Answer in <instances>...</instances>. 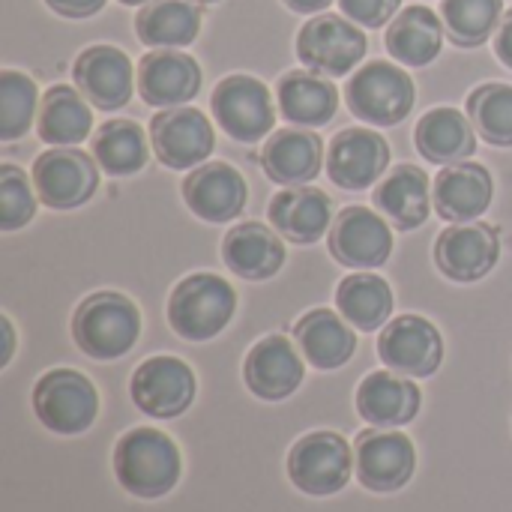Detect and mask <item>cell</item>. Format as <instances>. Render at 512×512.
Here are the masks:
<instances>
[{
  "instance_id": "obj_19",
  "label": "cell",
  "mask_w": 512,
  "mask_h": 512,
  "mask_svg": "<svg viewBox=\"0 0 512 512\" xmlns=\"http://www.w3.org/2000/svg\"><path fill=\"white\" fill-rule=\"evenodd\" d=\"M183 198L189 210L204 222H231L246 207V183L240 171L225 162L195 168L183 180Z\"/></svg>"
},
{
  "instance_id": "obj_43",
  "label": "cell",
  "mask_w": 512,
  "mask_h": 512,
  "mask_svg": "<svg viewBox=\"0 0 512 512\" xmlns=\"http://www.w3.org/2000/svg\"><path fill=\"white\" fill-rule=\"evenodd\" d=\"M285 3H288L294 12H309V15H312V12H321L324 6H330L333 0H285Z\"/></svg>"
},
{
  "instance_id": "obj_6",
  "label": "cell",
  "mask_w": 512,
  "mask_h": 512,
  "mask_svg": "<svg viewBox=\"0 0 512 512\" xmlns=\"http://www.w3.org/2000/svg\"><path fill=\"white\" fill-rule=\"evenodd\" d=\"M348 105L372 126H396L414 108V81L393 63H366L348 81Z\"/></svg>"
},
{
  "instance_id": "obj_15",
  "label": "cell",
  "mask_w": 512,
  "mask_h": 512,
  "mask_svg": "<svg viewBox=\"0 0 512 512\" xmlns=\"http://www.w3.org/2000/svg\"><path fill=\"white\" fill-rule=\"evenodd\" d=\"M330 252L339 264L354 270L381 267L393 252V234L387 222L369 207H348L333 222Z\"/></svg>"
},
{
  "instance_id": "obj_41",
  "label": "cell",
  "mask_w": 512,
  "mask_h": 512,
  "mask_svg": "<svg viewBox=\"0 0 512 512\" xmlns=\"http://www.w3.org/2000/svg\"><path fill=\"white\" fill-rule=\"evenodd\" d=\"M495 54L501 57L504 66H510L512 69V9L501 18L498 36H495Z\"/></svg>"
},
{
  "instance_id": "obj_29",
  "label": "cell",
  "mask_w": 512,
  "mask_h": 512,
  "mask_svg": "<svg viewBox=\"0 0 512 512\" xmlns=\"http://www.w3.org/2000/svg\"><path fill=\"white\" fill-rule=\"evenodd\" d=\"M378 210L402 231H414L429 219V177L414 165H399L375 192Z\"/></svg>"
},
{
  "instance_id": "obj_11",
  "label": "cell",
  "mask_w": 512,
  "mask_h": 512,
  "mask_svg": "<svg viewBox=\"0 0 512 512\" xmlns=\"http://www.w3.org/2000/svg\"><path fill=\"white\" fill-rule=\"evenodd\" d=\"M150 141L162 165L186 171L210 156L213 126L198 108H165L150 120Z\"/></svg>"
},
{
  "instance_id": "obj_5",
  "label": "cell",
  "mask_w": 512,
  "mask_h": 512,
  "mask_svg": "<svg viewBox=\"0 0 512 512\" xmlns=\"http://www.w3.org/2000/svg\"><path fill=\"white\" fill-rule=\"evenodd\" d=\"M351 471H354L351 447L336 432H312L300 438L288 456L291 483L315 498L342 492L351 480Z\"/></svg>"
},
{
  "instance_id": "obj_37",
  "label": "cell",
  "mask_w": 512,
  "mask_h": 512,
  "mask_svg": "<svg viewBox=\"0 0 512 512\" xmlns=\"http://www.w3.org/2000/svg\"><path fill=\"white\" fill-rule=\"evenodd\" d=\"M36 114V84L12 69L0 72V138H21Z\"/></svg>"
},
{
  "instance_id": "obj_35",
  "label": "cell",
  "mask_w": 512,
  "mask_h": 512,
  "mask_svg": "<svg viewBox=\"0 0 512 512\" xmlns=\"http://www.w3.org/2000/svg\"><path fill=\"white\" fill-rule=\"evenodd\" d=\"M501 0H444L441 18L450 39L462 48L483 45L501 27Z\"/></svg>"
},
{
  "instance_id": "obj_2",
  "label": "cell",
  "mask_w": 512,
  "mask_h": 512,
  "mask_svg": "<svg viewBox=\"0 0 512 512\" xmlns=\"http://www.w3.org/2000/svg\"><path fill=\"white\" fill-rule=\"evenodd\" d=\"M138 333L141 315L135 303L117 291L90 294L72 318L75 345L93 360H117L129 354L138 342Z\"/></svg>"
},
{
  "instance_id": "obj_9",
  "label": "cell",
  "mask_w": 512,
  "mask_h": 512,
  "mask_svg": "<svg viewBox=\"0 0 512 512\" xmlns=\"http://www.w3.org/2000/svg\"><path fill=\"white\" fill-rule=\"evenodd\" d=\"M33 186L36 195L54 210L81 207L99 186L96 162L72 147L45 150L33 165Z\"/></svg>"
},
{
  "instance_id": "obj_8",
  "label": "cell",
  "mask_w": 512,
  "mask_h": 512,
  "mask_svg": "<svg viewBox=\"0 0 512 512\" xmlns=\"http://www.w3.org/2000/svg\"><path fill=\"white\" fill-rule=\"evenodd\" d=\"M210 105H213L216 123L243 144L261 141L273 129V120H276L270 90L252 75L222 78L213 90Z\"/></svg>"
},
{
  "instance_id": "obj_38",
  "label": "cell",
  "mask_w": 512,
  "mask_h": 512,
  "mask_svg": "<svg viewBox=\"0 0 512 512\" xmlns=\"http://www.w3.org/2000/svg\"><path fill=\"white\" fill-rule=\"evenodd\" d=\"M36 198L27 177L15 165H0V228L15 231L33 219Z\"/></svg>"
},
{
  "instance_id": "obj_14",
  "label": "cell",
  "mask_w": 512,
  "mask_h": 512,
  "mask_svg": "<svg viewBox=\"0 0 512 512\" xmlns=\"http://www.w3.org/2000/svg\"><path fill=\"white\" fill-rule=\"evenodd\" d=\"M501 255L498 231L486 222H456L438 237L435 264L453 282L483 279Z\"/></svg>"
},
{
  "instance_id": "obj_32",
  "label": "cell",
  "mask_w": 512,
  "mask_h": 512,
  "mask_svg": "<svg viewBox=\"0 0 512 512\" xmlns=\"http://www.w3.org/2000/svg\"><path fill=\"white\" fill-rule=\"evenodd\" d=\"M93 114L84 102V93L57 84L45 93L42 111H39V138L54 147H72L81 144L90 135Z\"/></svg>"
},
{
  "instance_id": "obj_28",
  "label": "cell",
  "mask_w": 512,
  "mask_h": 512,
  "mask_svg": "<svg viewBox=\"0 0 512 512\" xmlns=\"http://www.w3.org/2000/svg\"><path fill=\"white\" fill-rule=\"evenodd\" d=\"M417 150L438 165H456L477 150L474 126L456 108H435L429 111L414 132Z\"/></svg>"
},
{
  "instance_id": "obj_10",
  "label": "cell",
  "mask_w": 512,
  "mask_h": 512,
  "mask_svg": "<svg viewBox=\"0 0 512 512\" xmlns=\"http://www.w3.org/2000/svg\"><path fill=\"white\" fill-rule=\"evenodd\" d=\"M378 354L387 369L405 378H429L444 360V342L432 321L420 315H405L384 327L378 339Z\"/></svg>"
},
{
  "instance_id": "obj_4",
  "label": "cell",
  "mask_w": 512,
  "mask_h": 512,
  "mask_svg": "<svg viewBox=\"0 0 512 512\" xmlns=\"http://www.w3.org/2000/svg\"><path fill=\"white\" fill-rule=\"evenodd\" d=\"M33 411L48 432L81 435L99 414V396L81 372L51 369L33 387Z\"/></svg>"
},
{
  "instance_id": "obj_34",
  "label": "cell",
  "mask_w": 512,
  "mask_h": 512,
  "mask_svg": "<svg viewBox=\"0 0 512 512\" xmlns=\"http://www.w3.org/2000/svg\"><path fill=\"white\" fill-rule=\"evenodd\" d=\"M93 150H96L99 168L114 177L141 171L150 156L144 129L132 120H108L105 126H99Z\"/></svg>"
},
{
  "instance_id": "obj_7",
  "label": "cell",
  "mask_w": 512,
  "mask_h": 512,
  "mask_svg": "<svg viewBox=\"0 0 512 512\" xmlns=\"http://www.w3.org/2000/svg\"><path fill=\"white\" fill-rule=\"evenodd\" d=\"M366 54L363 30L342 15H315L297 36V57L324 78L348 75Z\"/></svg>"
},
{
  "instance_id": "obj_25",
  "label": "cell",
  "mask_w": 512,
  "mask_h": 512,
  "mask_svg": "<svg viewBox=\"0 0 512 512\" xmlns=\"http://www.w3.org/2000/svg\"><path fill=\"white\" fill-rule=\"evenodd\" d=\"M294 339L303 351V357L315 369H339L345 366L357 351L354 330L330 309H315L303 315L294 327Z\"/></svg>"
},
{
  "instance_id": "obj_39",
  "label": "cell",
  "mask_w": 512,
  "mask_h": 512,
  "mask_svg": "<svg viewBox=\"0 0 512 512\" xmlns=\"http://www.w3.org/2000/svg\"><path fill=\"white\" fill-rule=\"evenodd\" d=\"M399 6L402 0H339L345 18L360 27H384V21H390Z\"/></svg>"
},
{
  "instance_id": "obj_40",
  "label": "cell",
  "mask_w": 512,
  "mask_h": 512,
  "mask_svg": "<svg viewBox=\"0 0 512 512\" xmlns=\"http://www.w3.org/2000/svg\"><path fill=\"white\" fill-rule=\"evenodd\" d=\"M45 3L63 18H87L105 6V0H45Z\"/></svg>"
},
{
  "instance_id": "obj_23",
  "label": "cell",
  "mask_w": 512,
  "mask_h": 512,
  "mask_svg": "<svg viewBox=\"0 0 512 512\" xmlns=\"http://www.w3.org/2000/svg\"><path fill=\"white\" fill-rule=\"evenodd\" d=\"M357 411L378 429L408 426L420 411V387L399 372H372L357 390Z\"/></svg>"
},
{
  "instance_id": "obj_22",
  "label": "cell",
  "mask_w": 512,
  "mask_h": 512,
  "mask_svg": "<svg viewBox=\"0 0 512 512\" xmlns=\"http://www.w3.org/2000/svg\"><path fill=\"white\" fill-rule=\"evenodd\" d=\"M270 225L291 243H315L333 222V204L321 189L312 186H288L273 195L267 210Z\"/></svg>"
},
{
  "instance_id": "obj_17",
  "label": "cell",
  "mask_w": 512,
  "mask_h": 512,
  "mask_svg": "<svg viewBox=\"0 0 512 512\" xmlns=\"http://www.w3.org/2000/svg\"><path fill=\"white\" fill-rule=\"evenodd\" d=\"M387 165H390V147L372 129H345L330 144L327 174L342 189L357 192L372 186Z\"/></svg>"
},
{
  "instance_id": "obj_16",
  "label": "cell",
  "mask_w": 512,
  "mask_h": 512,
  "mask_svg": "<svg viewBox=\"0 0 512 512\" xmlns=\"http://www.w3.org/2000/svg\"><path fill=\"white\" fill-rule=\"evenodd\" d=\"M138 90L147 105L156 108H180L192 102L201 90V66L180 51L162 48L144 54L138 66Z\"/></svg>"
},
{
  "instance_id": "obj_3",
  "label": "cell",
  "mask_w": 512,
  "mask_h": 512,
  "mask_svg": "<svg viewBox=\"0 0 512 512\" xmlns=\"http://www.w3.org/2000/svg\"><path fill=\"white\" fill-rule=\"evenodd\" d=\"M234 306L237 297L225 279L213 273H195L174 288L168 300V324L180 339L207 342L228 327Z\"/></svg>"
},
{
  "instance_id": "obj_26",
  "label": "cell",
  "mask_w": 512,
  "mask_h": 512,
  "mask_svg": "<svg viewBox=\"0 0 512 512\" xmlns=\"http://www.w3.org/2000/svg\"><path fill=\"white\" fill-rule=\"evenodd\" d=\"M225 264L243 279H270L282 270L285 246L282 240L261 222L237 225L222 246Z\"/></svg>"
},
{
  "instance_id": "obj_44",
  "label": "cell",
  "mask_w": 512,
  "mask_h": 512,
  "mask_svg": "<svg viewBox=\"0 0 512 512\" xmlns=\"http://www.w3.org/2000/svg\"><path fill=\"white\" fill-rule=\"evenodd\" d=\"M120 3H126V6H141V3H147V0H120Z\"/></svg>"
},
{
  "instance_id": "obj_20",
  "label": "cell",
  "mask_w": 512,
  "mask_h": 512,
  "mask_svg": "<svg viewBox=\"0 0 512 512\" xmlns=\"http://www.w3.org/2000/svg\"><path fill=\"white\" fill-rule=\"evenodd\" d=\"M492 174L474 162L447 165L432 186V201L441 219L447 222H474L492 204Z\"/></svg>"
},
{
  "instance_id": "obj_24",
  "label": "cell",
  "mask_w": 512,
  "mask_h": 512,
  "mask_svg": "<svg viewBox=\"0 0 512 512\" xmlns=\"http://www.w3.org/2000/svg\"><path fill=\"white\" fill-rule=\"evenodd\" d=\"M324 144L309 129H279L261 153V165L270 174V180L282 186H303L321 171Z\"/></svg>"
},
{
  "instance_id": "obj_33",
  "label": "cell",
  "mask_w": 512,
  "mask_h": 512,
  "mask_svg": "<svg viewBox=\"0 0 512 512\" xmlns=\"http://www.w3.org/2000/svg\"><path fill=\"white\" fill-rule=\"evenodd\" d=\"M336 306L348 324H354L363 333H372L387 324L393 312V291L375 273H354L342 279L336 291Z\"/></svg>"
},
{
  "instance_id": "obj_42",
  "label": "cell",
  "mask_w": 512,
  "mask_h": 512,
  "mask_svg": "<svg viewBox=\"0 0 512 512\" xmlns=\"http://www.w3.org/2000/svg\"><path fill=\"white\" fill-rule=\"evenodd\" d=\"M0 330H3V354H0V366H6V363H9V357H12V345H15V336H12V324H9V318H0Z\"/></svg>"
},
{
  "instance_id": "obj_21",
  "label": "cell",
  "mask_w": 512,
  "mask_h": 512,
  "mask_svg": "<svg viewBox=\"0 0 512 512\" xmlns=\"http://www.w3.org/2000/svg\"><path fill=\"white\" fill-rule=\"evenodd\" d=\"M243 375L258 399L279 402L303 384V360L285 336H267L249 351Z\"/></svg>"
},
{
  "instance_id": "obj_36",
  "label": "cell",
  "mask_w": 512,
  "mask_h": 512,
  "mask_svg": "<svg viewBox=\"0 0 512 512\" xmlns=\"http://www.w3.org/2000/svg\"><path fill=\"white\" fill-rule=\"evenodd\" d=\"M468 117L483 141L512 147V87L483 84L468 96Z\"/></svg>"
},
{
  "instance_id": "obj_31",
  "label": "cell",
  "mask_w": 512,
  "mask_h": 512,
  "mask_svg": "<svg viewBox=\"0 0 512 512\" xmlns=\"http://www.w3.org/2000/svg\"><path fill=\"white\" fill-rule=\"evenodd\" d=\"M138 39L153 48H180L195 42L201 30V9L192 0H156L135 18Z\"/></svg>"
},
{
  "instance_id": "obj_45",
  "label": "cell",
  "mask_w": 512,
  "mask_h": 512,
  "mask_svg": "<svg viewBox=\"0 0 512 512\" xmlns=\"http://www.w3.org/2000/svg\"><path fill=\"white\" fill-rule=\"evenodd\" d=\"M195 3H216V0H195Z\"/></svg>"
},
{
  "instance_id": "obj_18",
  "label": "cell",
  "mask_w": 512,
  "mask_h": 512,
  "mask_svg": "<svg viewBox=\"0 0 512 512\" xmlns=\"http://www.w3.org/2000/svg\"><path fill=\"white\" fill-rule=\"evenodd\" d=\"M75 84L102 111L123 108L132 96V63L114 45H93L75 60Z\"/></svg>"
},
{
  "instance_id": "obj_12",
  "label": "cell",
  "mask_w": 512,
  "mask_h": 512,
  "mask_svg": "<svg viewBox=\"0 0 512 512\" xmlns=\"http://www.w3.org/2000/svg\"><path fill=\"white\" fill-rule=\"evenodd\" d=\"M132 402L159 420L180 417L195 399V375L177 357H150L132 375Z\"/></svg>"
},
{
  "instance_id": "obj_13",
  "label": "cell",
  "mask_w": 512,
  "mask_h": 512,
  "mask_svg": "<svg viewBox=\"0 0 512 512\" xmlns=\"http://www.w3.org/2000/svg\"><path fill=\"white\" fill-rule=\"evenodd\" d=\"M357 477L369 492H399L417 468V453L402 432H363L354 453Z\"/></svg>"
},
{
  "instance_id": "obj_30",
  "label": "cell",
  "mask_w": 512,
  "mask_h": 512,
  "mask_svg": "<svg viewBox=\"0 0 512 512\" xmlns=\"http://www.w3.org/2000/svg\"><path fill=\"white\" fill-rule=\"evenodd\" d=\"M444 24L426 6H408L387 30V51L408 66H426L441 54Z\"/></svg>"
},
{
  "instance_id": "obj_27",
  "label": "cell",
  "mask_w": 512,
  "mask_h": 512,
  "mask_svg": "<svg viewBox=\"0 0 512 512\" xmlns=\"http://www.w3.org/2000/svg\"><path fill=\"white\" fill-rule=\"evenodd\" d=\"M279 108L294 126H324L336 117L339 93L318 72H288L279 81Z\"/></svg>"
},
{
  "instance_id": "obj_1",
  "label": "cell",
  "mask_w": 512,
  "mask_h": 512,
  "mask_svg": "<svg viewBox=\"0 0 512 512\" xmlns=\"http://www.w3.org/2000/svg\"><path fill=\"white\" fill-rule=\"evenodd\" d=\"M114 474L135 498H162L180 480V450L156 429H132L114 450Z\"/></svg>"
}]
</instances>
